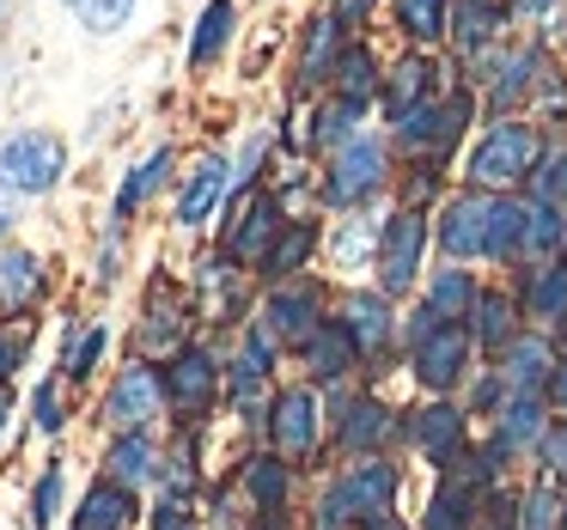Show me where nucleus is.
<instances>
[{
    "label": "nucleus",
    "instance_id": "f257e3e1",
    "mask_svg": "<svg viewBox=\"0 0 567 530\" xmlns=\"http://www.w3.org/2000/svg\"><path fill=\"white\" fill-rule=\"evenodd\" d=\"M549 147V123H537V116H488L457 153V184L488 189V196H518Z\"/></svg>",
    "mask_w": 567,
    "mask_h": 530
},
{
    "label": "nucleus",
    "instance_id": "f03ea898",
    "mask_svg": "<svg viewBox=\"0 0 567 530\" xmlns=\"http://www.w3.org/2000/svg\"><path fill=\"white\" fill-rule=\"evenodd\" d=\"M396 184V147L384 128H360L348 147H336L323 159V172L311 177V201L323 214H354V208H372L379 196H391Z\"/></svg>",
    "mask_w": 567,
    "mask_h": 530
},
{
    "label": "nucleus",
    "instance_id": "7ed1b4c3",
    "mask_svg": "<svg viewBox=\"0 0 567 530\" xmlns=\"http://www.w3.org/2000/svg\"><path fill=\"white\" fill-rule=\"evenodd\" d=\"M482 123V98L457 80L445 98H433V104H421L415 116H403V123H391L384 135H391V147H396V159H427V165H452L457 172V153L470 147V128Z\"/></svg>",
    "mask_w": 567,
    "mask_h": 530
},
{
    "label": "nucleus",
    "instance_id": "20e7f679",
    "mask_svg": "<svg viewBox=\"0 0 567 530\" xmlns=\"http://www.w3.org/2000/svg\"><path fill=\"white\" fill-rule=\"evenodd\" d=\"M391 500H396V469L384 457H354L318 493L311 530H379V524H391Z\"/></svg>",
    "mask_w": 567,
    "mask_h": 530
},
{
    "label": "nucleus",
    "instance_id": "39448f33",
    "mask_svg": "<svg viewBox=\"0 0 567 530\" xmlns=\"http://www.w3.org/2000/svg\"><path fill=\"white\" fill-rule=\"evenodd\" d=\"M287 214H293V208L275 196V184L233 189V201H226L220 226H214V250H220V257H233L238 269L257 274V262L269 257V245H275V232L287 226Z\"/></svg>",
    "mask_w": 567,
    "mask_h": 530
},
{
    "label": "nucleus",
    "instance_id": "423d86ee",
    "mask_svg": "<svg viewBox=\"0 0 567 530\" xmlns=\"http://www.w3.org/2000/svg\"><path fill=\"white\" fill-rule=\"evenodd\" d=\"M159 378H165V415H172L177 427H202V420L226 403V360H220V347H208V342L177 347L159 366Z\"/></svg>",
    "mask_w": 567,
    "mask_h": 530
},
{
    "label": "nucleus",
    "instance_id": "0eeeda50",
    "mask_svg": "<svg viewBox=\"0 0 567 530\" xmlns=\"http://www.w3.org/2000/svg\"><path fill=\"white\" fill-rule=\"evenodd\" d=\"M68 184V141L55 128H19L0 141V196L43 201Z\"/></svg>",
    "mask_w": 567,
    "mask_h": 530
},
{
    "label": "nucleus",
    "instance_id": "6e6552de",
    "mask_svg": "<svg viewBox=\"0 0 567 530\" xmlns=\"http://www.w3.org/2000/svg\"><path fill=\"white\" fill-rule=\"evenodd\" d=\"M233 189H238L233 153L202 147L196 159L177 172V184H172V226H177V232H208V226H220Z\"/></svg>",
    "mask_w": 567,
    "mask_h": 530
},
{
    "label": "nucleus",
    "instance_id": "1a4fd4ad",
    "mask_svg": "<svg viewBox=\"0 0 567 530\" xmlns=\"http://www.w3.org/2000/svg\"><path fill=\"white\" fill-rule=\"evenodd\" d=\"M433 250V214L421 208H391L379 220V257H372V281L384 299H403L421 287V262Z\"/></svg>",
    "mask_w": 567,
    "mask_h": 530
},
{
    "label": "nucleus",
    "instance_id": "9d476101",
    "mask_svg": "<svg viewBox=\"0 0 567 530\" xmlns=\"http://www.w3.org/2000/svg\"><path fill=\"white\" fill-rule=\"evenodd\" d=\"M348 38H354V31H348L330 7H318V13L299 19V25H293V62H287V98H293V104L323 98V92H330L336 62H342V50H348Z\"/></svg>",
    "mask_w": 567,
    "mask_h": 530
},
{
    "label": "nucleus",
    "instance_id": "9b49d317",
    "mask_svg": "<svg viewBox=\"0 0 567 530\" xmlns=\"http://www.w3.org/2000/svg\"><path fill=\"white\" fill-rule=\"evenodd\" d=\"M457 86V62L445 50H403L396 62H384V86H379V116L384 128L415 116L421 104L445 98Z\"/></svg>",
    "mask_w": 567,
    "mask_h": 530
},
{
    "label": "nucleus",
    "instance_id": "f8f14e48",
    "mask_svg": "<svg viewBox=\"0 0 567 530\" xmlns=\"http://www.w3.org/2000/svg\"><path fill=\"white\" fill-rule=\"evenodd\" d=\"M196 293H184V287L172 281V274H153L147 281V299H141V318H135V354L153 360V366H165V360L177 354V347L196 342Z\"/></svg>",
    "mask_w": 567,
    "mask_h": 530
},
{
    "label": "nucleus",
    "instance_id": "ddd939ff",
    "mask_svg": "<svg viewBox=\"0 0 567 530\" xmlns=\"http://www.w3.org/2000/svg\"><path fill=\"white\" fill-rule=\"evenodd\" d=\"M488 232H494V196L488 189L457 184L452 196L433 208V250L445 262H488Z\"/></svg>",
    "mask_w": 567,
    "mask_h": 530
},
{
    "label": "nucleus",
    "instance_id": "4468645a",
    "mask_svg": "<svg viewBox=\"0 0 567 530\" xmlns=\"http://www.w3.org/2000/svg\"><path fill=\"white\" fill-rule=\"evenodd\" d=\"M262 445L287 464H311L318 457V427H323V403H318V384H281L262 408Z\"/></svg>",
    "mask_w": 567,
    "mask_h": 530
},
{
    "label": "nucleus",
    "instance_id": "2eb2a0df",
    "mask_svg": "<svg viewBox=\"0 0 567 530\" xmlns=\"http://www.w3.org/2000/svg\"><path fill=\"white\" fill-rule=\"evenodd\" d=\"M165 415V378L153 360L128 354L123 366L111 372V384H104L99 396V420L111 433H135V427H153V420Z\"/></svg>",
    "mask_w": 567,
    "mask_h": 530
},
{
    "label": "nucleus",
    "instance_id": "dca6fc26",
    "mask_svg": "<svg viewBox=\"0 0 567 530\" xmlns=\"http://www.w3.org/2000/svg\"><path fill=\"white\" fill-rule=\"evenodd\" d=\"M330 318V299H323V281H311V274H293V281H269V293L257 299V323L275 335L281 347H306L311 330Z\"/></svg>",
    "mask_w": 567,
    "mask_h": 530
},
{
    "label": "nucleus",
    "instance_id": "f3484780",
    "mask_svg": "<svg viewBox=\"0 0 567 530\" xmlns=\"http://www.w3.org/2000/svg\"><path fill=\"white\" fill-rule=\"evenodd\" d=\"M403 354H409V372H415L421 391L452 396L464 384L470 360H476V335H470V323H433L427 335L403 342Z\"/></svg>",
    "mask_w": 567,
    "mask_h": 530
},
{
    "label": "nucleus",
    "instance_id": "a211bd4d",
    "mask_svg": "<svg viewBox=\"0 0 567 530\" xmlns=\"http://www.w3.org/2000/svg\"><path fill=\"white\" fill-rule=\"evenodd\" d=\"M330 318L342 323L348 335H354L360 366H367V360H384V354H391V347H396V330H403V323H396V305L379 293V287H348V293L336 299Z\"/></svg>",
    "mask_w": 567,
    "mask_h": 530
},
{
    "label": "nucleus",
    "instance_id": "6ab92c4d",
    "mask_svg": "<svg viewBox=\"0 0 567 530\" xmlns=\"http://www.w3.org/2000/svg\"><path fill=\"white\" fill-rule=\"evenodd\" d=\"M513 38V7L506 0H452V31H445V55L470 62V55L494 50Z\"/></svg>",
    "mask_w": 567,
    "mask_h": 530
},
{
    "label": "nucleus",
    "instance_id": "aec40b11",
    "mask_svg": "<svg viewBox=\"0 0 567 530\" xmlns=\"http://www.w3.org/2000/svg\"><path fill=\"white\" fill-rule=\"evenodd\" d=\"M50 299V262L31 245L0 250V318H38V305Z\"/></svg>",
    "mask_w": 567,
    "mask_h": 530
},
{
    "label": "nucleus",
    "instance_id": "412c9836",
    "mask_svg": "<svg viewBox=\"0 0 567 530\" xmlns=\"http://www.w3.org/2000/svg\"><path fill=\"white\" fill-rule=\"evenodd\" d=\"M172 184H177V147H172V141H159L147 159H135L123 172V184H116V196H111V220L116 226H135V214L147 208L153 196H165Z\"/></svg>",
    "mask_w": 567,
    "mask_h": 530
},
{
    "label": "nucleus",
    "instance_id": "4be33fe9",
    "mask_svg": "<svg viewBox=\"0 0 567 530\" xmlns=\"http://www.w3.org/2000/svg\"><path fill=\"white\" fill-rule=\"evenodd\" d=\"M513 293H518V311H525L530 323H561V330H567V257L518 262V269H513Z\"/></svg>",
    "mask_w": 567,
    "mask_h": 530
},
{
    "label": "nucleus",
    "instance_id": "5701e85b",
    "mask_svg": "<svg viewBox=\"0 0 567 530\" xmlns=\"http://www.w3.org/2000/svg\"><path fill=\"white\" fill-rule=\"evenodd\" d=\"M409 439H415V451L427 457L433 469H445V464H457V457H464L470 420H464V408H457V403L433 396L427 408H415V420H409Z\"/></svg>",
    "mask_w": 567,
    "mask_h": 530
},
{
    "label": "nucleus",
    "instance_id": "b1692460",
    "mask_svg": "<svg viewBox=\"0 0 567 530\" xmlns=\"http://www.w3.org/2000/svg\"><path fill=\"white\" fill-rule=\"evenodd\" d=\"M379 86H384V55H379V43H372L367 31H354L348 50H342V62H336V74H330V98H342V104H354V111L372 116Z\"/></svg>",
    "mask_w": 567,
    "mask_h": 530
},
{
    "label": "nucleus",
    "instance_id": "393cba45",
    "mask_svg": "<svg viewBox=\"0 0 567 530\" xmlns=\"http://www.w3.org/2000/svg\"><path fill=\"white\" fill-rule=\"evenodd\" d=\"M238 0H202V13L196 25H189V50H184V67L189 74H214V67L226 62V50L238 43Z\"/></svg>",
    "mask_w": 567,
    "mask_h": 530
},
{
    "label": "nucleus",
    "instance_id": "a878e982",
    "mask_svg": "<svg viewBox=\"0 0 567 530\" xmlns=\"http://www.w3.org/2000/svg\"><path fill=\"white\" fill-rule=\"evenodd\" d=\"M323 250V220L318 214H287V226L275 232L269 257L257 262V281H293L311 269V257Z\"/></svg>",
    "mask_w": 567,
    "mask_h": 530
},
{
    "label": "nucleus",
    "instance_id": "bb28decb",
    "mask_svg": "<svg viewBox=\"0 0 567 530\" xmlns=\"http://www.w3.org/2000/svg\"><path fill=\"white\" fill-rule=\"evenodd\" d=\"M238 493H245L250 518H281L287 493H293V464L262 445V451H250L245 464H238Z\"/></svg>",
    "mask_w": 567,
    "mask_h": 530
},
{
    "label": "nucleus",
    "instance_id": "cd10ccee",
    "mask_svg": "<svg viewBox=\"0 0 567 530\" xmlns=\"http://www.w3.org/2000/svg\"><path fill=\"white\" fill-rule=\"evenodd\" d=\"M141 518H147V506H141L135 488H123V481L99 476L86 493H80L74 518H68V530H135Z\"/></svg>",
    "mask_w": 567,
    "mask_h": 530
},
{
    "label": "nucleus",
    "instance_id": "c85d7f7f",
    "mask_svg": "<svg viewBox=\"0 0 567 530\" xmlns=\"http://www.w3.org/2000/svg\"><path fill=\"white\" fill-rule=\"evenodd\" d=\"M299 366H306V384L336 391V384H342L348 372L360 366V347H354V335H348L336 318H323L318 330H311V342L299 347Z\"/></svg>",
    "mask_w": 567,
    "mask_h": 530
},
{
    "label": "nucleus",
    "instance_id": "c756f323",
    "mask_svg": "<svg viewBox=\"0 0 567 530\" xmlns=\"http://www.w3.org/2000/svg\"><path fill=\"white\" fill-rule=\"evenodd\" d=\"M159 439H153V427H135V433H111V445H104V476L123 481V488L147 493L153 481H159Z\"/></svg>",
    "mask_w": 567,
    "mask_h": 530
},
{
    "label": "nucleus",
    "instance_id": "7c9ffc66",
    "mask_svg": "<svg viewBox=\"0 0 567 530\" xmlns=\"http://www.w3.org/2000/svg\"><path fill=\"white\" fill-rule=\"evenodd\" d=\"M299 123H306V159H330L336 147H348V141L367 128V111H354V104L342 98H311L306 111H299Z\"/></svg>",
    "mask_w": 567,
    "mask_h": 530
},
{
    "label": "nucleus",
    "instance_id": "2f4dec72",
    "mask_svg": "<svg viewBox=\"0 0 567 530\" xmlns=\"http://www.w3.org/2000/svg\"><path fill=\"white\" fill-rule=\"evenodd\" d=\"M470 335H476L482 354H506L525 335V311H518L513 287H482L476 311H470Z\"/></svg>",
    "mask_w": 567,
    "mask_h": 530
},
{
    "label": "nucleus",
    "instance_id": "473e14b6",
    "mask_svg": "<svg viewBox=\"0 0 567 530\" xmlns=\"http://www.w3.org/2000/svg\"><path fill=\"white\" fill-rule=\"evenodd\" d=\"M476 299H482V274L470 269V262H445V269H433L427 281H421V305L445 323H470Z\"/></svg>",
    "mask_w": 567,
    "mask_h": 530
},
{
    "label": "nucleus",
    "instance_id": "72a5a7b5",
    "mask_svg": "<svg viewBox=\"0 0 567 530\" xmlns=\"http://www.w3.org/2000/svg\"><path fill=\"white\" fill-rule=\"evenodd\" d=\"M494 360H501L494 372L506 378V391H513V396H543V384H549V372H555V360H561V354L549 347V335L525 330L506 354H494Z\"/></svg>",
    "mask_w": 567,
    "mask_h": 530
},
{
    "label": "nucleus",
    "instance_id": "f704fd0d",
    "mask_svg": "<svg viewBox=\"0 0 567 530\" xmlns=\"http://www.w3.org/2000/svg\"><path fill=\"white\" fill-rule=\"evenodd\" d=\"M104 347H111V323H104V318H68L55 372H62L68 384H86L92 372L104 366Z\"/></svg>",
    "mask_w": 567,
    "mask_h": 530
},
{
    "label": "nucleus",
    "instance_id": "c9c22d12",
    "mask_svg": "<svg viewBox=\"0 0 567 530\" xmlns=\"http://www.w3.org/2000/svg\"><path fill=\"white\" fill-rule=\"evenodd\" d=\"M391 408L379 403V396H354V403H342V415H336V445H342L348 457H372V445L391 439Z\"/></svg>",
    "mask_w": 567,
    "mask_h": 530
},
{
    "label": "nucleus",
    "instance_id": "e433bc0d",
    "mask_svg": "<svg viewBox=\"0 0 567 530\" xmlns=\"http://www.w3.org/2000/svg\"><path fill=\"white\" fill-rule=\"evenodd\" d=\"M391 25L403 38V50H445L452 0H391Z\"/></svg>",
    "mask_w": 567,
    "mask_h": 530
},
{
    "label": "nucleus",
    "instance_id": "4c0bfd02",
    "mask_svg": "<svg viewBox=\"0 0 567 530\" xmlns=\"http://www.w3.org/2000/svg\"><path fill=\"white\" fill-rule=\"evenodd\" d=\"M549 408H543V396H506L501 403V415H494V451L501 457H513V451H537V439H543V427H549Z\"/></svg>",
    "mask_w": 567,
    "mask_h": 530
},
{
    "label": "nucleus",
    "instance_id": "58836bf2",
    "mask_svg": "<svg viewBox=\"0 0 567 530\" xmlns=\"http://www.w3.org/2000/svg\"><path fill=\"white\" fill-rule=\"evenodd\" d=\"M323 250H330V262L342 274H354V269H372V257H379V226L367 220V208H354V214H336V226L323 232Z\"/></svg>",
    "mask_w": 567,
    "mask_h": 530
},
{
    "label": "nucleus",
    "instance_id": "ea45409f",
    "mask_svg": "<svg viewBox=\"0 0 567 530\" xmlns=\"http://www.w3.org/2000/svg\"><path fill=\"white\" fill-rule=\"evenodd\" d=\"M74 384L62 378V372H50V378H38L31 384V427L43 433V439H62L68 433V415H74Z\"/></svg>",
    "mask_w": 567,
    "mask_h": 530
},
{
    "label": "nucleus",
    "instance_id": "a19ab883",
    "mask_svg": "<svg viewBox=\"0 0 567 530\" xmlns=\"http://www.w3.org/2000/svg\"><path fill=\"white\" fill-rule=\"evenodd\" d=\"M62 7L86 38H116V31H128L141 13V0H62Z\"/></svg>",
    "mask_w": 567,
    "mask_h": 530
},
{
    "label": "nucleus",
    "instance_id": "79ce46f5",
    "mask_svg": "<svg viewBox=\"0 0 567 530\" xmlns=\"http://www.w3.org/2000/svg\"><path fill=\"white\" fill-rule=\"evenodd\" d=\"M62 500H68V464L62 457H50V464L38 469V481H31V530H50L55 518H62Z\"/></svg>",
    "mask_w": 567,
    "mask_h": 530
},
{
    "label": "nucleus",
    "instance_id": "37998d69",
    "mask_svg": "<svg viewBox=\"0 0 567 530\" xmlns=\"http://www.w3.org/2000/svg\"><path fill=\"white\" fill-rule=\"evenodd\" d=\"M38 347V318H0V384H13L31 366Z\"/></svg>",
    "mask_w": 567,
    "mask_h": 530
},
{
    "label": "nucleus",
    "instance_id": "c03bdc74",
    "mask_svg": "<svg viewBox=\"0 0 567 530\" xmlns=\"http://www.w3.org/2000/svg\"><path fill=\"white\" fill-rule=\"evenodd\" d=\"M525 196H537V201H549V208L567 214V141L543 153V165H537V177L525 184Z\"/></svg>",
    "mask_w": 567,
    "mask_h": 530
},
{
    "label": "nucleus",
    "instance_id": "a18cd8bd",
    "mask_svg": "<svg viewBox=\"0 0 567 530\" xmlns=\"http://www.w3.org/2000/svg\"><path fill=\"white\" fill-rule=\"evenodd\" d=\"M561 488H555L549 476L537 481V488L525 493V512H518V530H561Z\"/></svg>",
    "mask_w": 567,
    "mask_h": 530
},
{
    "label": "nucleus",
    "instance_id": "49530a36",
    "mask_svg": "<svg viewBox=\"0 0 567 530\" xmlns=\"http://www.w3.org/2000/svg\"><path fill=\"white\" fill-rule=\"evenodd\" d=\"M537 464H543V476H549V481H567V420H549V427H543Z\"/></svg>",
    "mask_w": 567,
    "mask_h": 530
},
{
    "label": "nucleus",
    "instance_id": "de8ad7c7",
    "mask_svg": "<svg viewBox=\"0 0 567 530\" xmlns=\"http://www.w3.org/2000/svg\"><path fill=\"white\" fill-rule=\"evenodd\" d=\"M323 7H330V13H336V19H342V25H348V31H367V25H372V19H379V13H384V7H391V0H323Z\"/></svg>",
    "mask_w": 567,
    "mask_h": 530
},
{
    "label": "nucleus",
    "instance_id": "09e8293b",
    "mask_svg": "<svg viewBox=\"0 0 567 530\" xmlns=\"http://www.w3.org/2000/svg\"><path fill=\"white\" fill-rule=\"evenodd\" d=\"M543 408H549L555 420H567V354L555 360V372H549V384H543Z\"/></svg>",
    "mask_w": 567,
    "mask_h": 530
},
{
    "label": "nucleus",
    "instance_id": "8fccbe9b",
    "mask_svg": "<svg viewBox=\"0 0 567 530\" xmlns=\"http://www.w3.org/2000/svg\"><path fill=\"white\" fill-rule=\"evenodd\" d=\"M506 7H513V25H549V13L561 0H506Z\"/></svg>",
    "mask_w": 567,
    "mask_h": 530
},
{
    "label": "nucleus",
    "instance_id": "3c124183",
    "mask_svg": "<svg viewBox=\"0 0 567 530\" xmlns=\"http://www.w3.org/2000/svg\"><path fill=\"white\" fill-rule=\"evenodd\" d=\"M543 43H549V50L567 62V0H561V7L549 13V25H543Z\"/></svg>",
    "mask_w": 567,
    "mask_h": 530
},
{
    "label": "nucleus",
    "instance_id": "603ef678",
    "mask_svg": "<svg viewBox=\"0 0 567 530\" xmlns=\"http://www.w3.org/2000/svg\"><path fill=\"white\" fill-rule=\"evenodd\" d=\"M13 420H19V396H13V384H0V445H7Z\"/></svg>",
    "mask_w": 567,
    "mask_h": 530
},
{
    "label": "nucleus",
    "instance_id": "864d4df0",
    "mask_svg": "<svg viewBox=\"0 0 567 530\" xmlns=\"http://www.w3.org/2000/svg\"><path fill=\"white\" fill-rule=\"evenodd\" d=\"M476 530H518V524H506V512H494V518H482Z\"/></svg>",
    "mask_w": 567,
    "mask_h": 530
},
{
    "label": "nucleus",
    "instance_id": "5fc2aeb1",
    "mask_svg": "<svg viewBox=\"0 0 567 530\" xmlns=\"http://www.w3.org/2000/svg\"><path fill=\"white\" fill-rule=\"evenodd\" d=\"M0 25H7V0H0Z\"/></svg>",
    "mask_w": 567,
    "mask_h": 530
},
{
    "label": "nucleus",
    "instance_id": "6e6d98bb",
    "mask_svg": "<svg viewBox=\"0 0 567 530\" xmlns=\"http://www.w3.org/2000/svg\"><path fill=\"white\" fill-rule=\"evenodd\" d=\"M561 530H567V506H561Z\"/></svg>",
    "mask_w": 567,
    "mask_h": 530
},
{
    "label": "nucleus",
    "instance_id": "4d7b16f0",
    "mask_svg": "<svg viewBox=\"0 0 567 530\" xmlns=\"http://www.w3.org/2000/svg\"><path fill=\"white\" fill-rule=\"evenodd\" d=\"M379 530H396V524H379Z\"/></svg>",
    "mask_w": 567,
    "mask_h": 530
}]
</instances>
